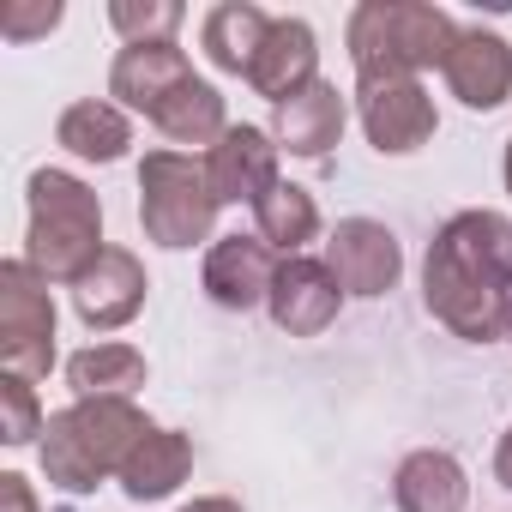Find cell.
Wrapping results in <instances>:
<instances>
[{
    "label": "cell",
    "instance_id": "6da1fadb",
    "mask_svg": "<svg viewBox=\"0 0 512 512\" xmlns=\"http://www.w3.org/2000/svg\"><path fill=\"white\" fill-rule=\"evenodd\" d=\"M422 302L464 344L512 338V217L458 211L428 241Z\"/></svg>",
    "mask_w": 512,
    "mask_h": 512
},
{
    "label": "cell",
    "instance_id": "7a4b0ae2",
    "mask_svg": "<svg viewBox=\"0 0 512 512\" xmlns=\"http://www.w3.org/2000/svg\"><path fill=\"white\" fill-rule=\"evenodd\" d=\"M151 434L145 410L133 398H79L49 416L43 428V470L67 494H91L103 476H121L133 446Z\"/></svg>",
    "mask_w": 512,
    "mask_h": 512
},
{
    "label": "cell",
    "instance_id": "3957f363",
    "mask_svg": "<svg viewBox=\"0 0 512 512\" xmlns=\"http://www.w3.org/2000/svg\"><path fill=\"white\" fill-rule=\"evenodd\" d=\"M103 260V205L97 193L67 169L31 175V235H25V266L49 284H79Z\"/></svg>",
    "mask_w": 512,
    "mask_h": 512
},
{
    "label": "cell",
    "instance_id": "277c9868",
    "mask_svg": "<svg viewBox=\"0 0 512 512\" xmlns=\"http://www.w3.org/2000/svg\"><path fill=\"white\" fill-rule=\"evenodd\" d=\"M458 43L452 13L422 7V0H368L350 13V61L362 85L380 79H416L422 67H446Z\"/></svg>",
    "mask_w": 512,
    "mask_h": 512
},
{
    "label": "cell",
    "instance_id": "5b68a950",
    "mask_svg": "<svg viewBox=\"0 0 512 512\" xmlns=\"http://www.w3.org/2000/svg\"><path fill=\"white\" fill-rule=\"evenodd\" d=\"M217 193H211V175L199 157H181V151H151L139 163V223L157 247H193L211 235V217H217Z\"/></svg>",
    "mask_w": 512,
    "mask_h": 512
},
{
    "label": "cell",
    "instance_id": "8992f818",
    "mask_svg": "<svg viewBox=\"0 0 512 512\" xmlns=\"http://www.w3.org/2000/svg\"><path fill=\"white\" fill-rule=\"evenodd\" d=\"M0 362L19 380H43L55 368V302L49 278H37L25 260L0 266Z\"/></svg>",
    "mask_w": 512,
    "mask_h": 512
},
{
    "label": "cell",
    "instance_id": "52a82bcc",
    "mask_svg": "<svg viewBox=\"0 0 512 512\" xmlns=\"http://www.w3.org/2000/svg\"><path fill=\"white\" fill-rule=\"evenodd\" d=\"M326 266L344 296H386L404 272V247L386 223L374 217H344L326 241Z\"/></svg>",
    "mask_w": 512,
    "mask_h": 512
},
{
    "label": "cell",
    "instance_id": "ba28073f",
    "mask_svg": "<svg viewBox=\"0 0 512 512\" xmlns=\"http://www.w3.org/2000/svg\"><path fill=\"white\" fill-rule=\"evenodd\" d=\"M362 133L380 157H410L434 139V97L416 79H380L362 85Z\"/></svg>",
    "mask_w": 512,
    "mask_h": 512
},
{
    "label": "cell",
    "instance_id": "9c48e42d",
    "mask_svg": "<svg viewBox=\"0 0 512 512\" xmlns=\"http://www.w3.org/2000/svg\"><path fill=\"white\" fill-rule=\"evenodd\" d=\"M278 253L260 241V235H223L211 253H205V296L229 314H247L272 302V284H278Z\"/></svg>",
    "mask_w": 512,
    "mask_h": 512
},
{
    "label": "cell",
    "instance_id": "30bf717a",
    "mask_svg": "<svg viewBox=\"0 0 512 512\" xmlns=\"http://www.w3.org/2000/svg\"><path fill=\"white\" fill-rule=\"evenodd\" d=\"M205 175H211V193L223 205H241V199L260 205L278 187V145H272V133H260V127H229L211 145Z\"/></svg>",
    "mask_w": 512,
    "mask_h": 512
},
{
    "label": "cell",
    "instance_id": "8fae6325",
    "mask_svg": "<svg viewBox=\"0 0 512 512\" xmlns=\"http://www.w3.org/2000/svg\"><path fill=\"white\" fill-rule=\"evenodd\" d=\"M338 302H344V290H338V278H332V266L326 260H284L278 266V284H272V320L290 332V338H320L332 320H338Z\"/></svg>",
    "mask_w": 512,
    "mask_h": 512
},
{
    "label": "cell",
    "instance_id": "7c38bea8",
    "mask_svg": "<svg viewBox=\"0 0 512 512\" xmlns=\"http://www.w3.org/2000/svg\"><path fill=\"white\" fill-rule=\"evenodd\" d=\"M145 266L133 260L127 247H103V260L73 284V308H79V320L91 326V332H115V326H127L139 308H145Z\"/></svg>",
    "mask_w": 512,
    "mask_h": 512
},
{
    "label": "cell",
    "instance_id": "4fadbf2b",
    "mask_svg": "<svg viewBox=\"0 0 512 512\" xmlns=\"http://www.w3.org/2000/svg\"><path fill=\"white\" fill-rule=\"evenodd\" d=\"M440 73H446V85L464 109H500L506 91H512V49H506V37L470 25V31H458Z\"/></svg>",
    "mask_w": 512,
    "mask_h": 512
},
{
    "label": "cell",
    "instance_id": "5bb4252c",
    "mask_svg": "<svg viewBox=\"0 0 512 512\" xmlns=\"http://www.w3.org/2000/svg\"><path fill=\"white\" fill-rule=\"evenodd\" d=\"M187 79H193V67L175 43H127L109 67V97H121L139 115H157Z\"/></svg>",
    "mask_w": 512,
    "mask_h": 512
},
{
    "label": "cell",
    "instance_id": "9a60e30c",
    "mask_svg": "<svg viewBox=\"0 0 512 512\" xmlns=\"http://www.w3.org/2000/svg\"><path fill=\"white\" fill-rule=\"evenodd\" d=\"M314 61H320V43H314L308 19H272L260 55H253V67H247V85L260 97H272V103H290L296 91H308L320 79Z\"/></svg>",
    "mask_w": 512,
    "mask_h": 512
},
{
    "label": "cell",
    "instance_id": "2e32d148",
    "mask_svg": "<svg viewBox=\"0 0 512 512\" xmlns=\"http://www.w3.org/2000/svg\"><path fill=\"white\" fill-rule=\"evenodd\" d=\"M338 139H344V97H338V85L314 79L308 91H296L290 103H278V145L290 157L320 163Z\"/></svg>",
    "mask_w": 512,
    "mask_h": 512
},
{
    "label": "cell",
    "instance_id": "e0dca14e",
    "mask_svg": "<svg viewBox=\"0 0 512 512\" xmlns=\"http://www.w3.org/2000/svg\"><path fill=\"white\" fill-rule=\"evenodd\" d=\"M392 500L398 512H464L470 500V482H464V464L440 446H422L398 464L392 476Z\"/></svg>",
    "mask_w": 512,
    "mask_h": 512
},
{
    "label": "cell",
    "instance_id": "ac0fdd59",
    "mask_svg": "<svg viewBox=\"0 0 512 512\" xmlns=\"http://www.w3.org/2000/svg\"><path fill=\"white\" fill-rule=\"evenodd\" d=\"M187 470H193V440L175 428H151L133 446V458L121 464V488H127V500H163L187 482Z\"/></svg>",
    "mask_w": 512,
    "mask_h": 512
},
{
    "label": "cell",
    "instance_id": "d6986e66",
    "mask_svg": "<svg viewBox=\"0 0 512 512\" xmlns=\"http://www.w3.org/2000/svg\"><path fill=\"white\" fill-rule=\"evenodd\" d=\"M266 31H272V19H266L260 7H247V0H229V7H211V13H205L199 43H205L211 67H223V73H247L253 55H260V43H266Z\"/></svg>",
    "mask_w": 512,
    "mask_h": 512
},
{
    "label": "cell",
    "instance_id": "ffe728a7",
    "mask_svg": "<svg viewBox=\"0 0 512 512\" xmlns=\"http://www.w3.org/2000/svg\"><path fill=\"white\" fill-rule=\"evenodd\" d=\"M253 223H260V241H266L272 253L296 260V253L320 235V205H314V193H308V187L278 181L260 205H253Z\"/></svg>",
    "mask_w": 512,
    "mask_h": 512
},
{
    "label": "cell",
    "instance_id": "44dd1931",
    "mask_svg": "<svg viewBox=\"0 0 512 512\" xmlns=\"http://www.w3.org/2000/svg\"><path fill=\"white\" fill-rule=\"evenodd\" d=\"M55 139L73 151V157H85V163H121L127 157V145H133V127H127V115L115 109V103H73L67 115H61V127H55Z\"/></svg>",
    "mask_w": 512,
    "mask_h": 512
},
{
    "label": "cell",
    "instance_id": "7402d4cb",
    "mask_svg": "<svg viewBox=\"0 0 512 512\" xmlns=\"http://www.w3.org/2000/svg\"><path fill=\"white\" fill-rule=\"evenodd\" d=\"M151 127H157L163 139H175V145H217V139L229 133V121H223V97H217L205 79H187V85L151 115Z\"/></svg>",
    "mask_w": 512,
    "mask_h": 512
},
{
    "label": "cell",
    "instance_id": "603a6c76",
    "mask_svg": "<svg viewBox=\"0 0 512 512\" xmlns=\"http://www.w3.org/2000/svg\"><path fill=\"white\" fill-rule=\"evenodd\" d=\"M67 386L79 398H127L133 386H145V356L133 344H91L67 362Z\"/></svg>",
    "mask_w": 512,
    "mask_h": 512
},
{
    "label": "cell",
    "instance_id": "cb8c5ba5",
    "mask_svg": "<svg viewBox=\"0 0 512 512\" xmlns=\"http://www.w3.org/2000/svg\"><path fill=\"white\" fill-rule=\"evenodd\" d=\"M109 25H115L127 43H175L181 7H175V0H115V7H109Z\"/></svg>",
    "mask_w": 512,
    "mask_h": 512
},
{
    "label": "cell",
    "instance_id": "d4e9b609",
    "mask_svg": "<svg viewBox=\"0 0 512 512\" xmlns=\"http://www.w3.org/2000/svg\"><path fill=\"white\" fill-rule=\"evenodd\" d=\"M43 428H49V422H43V410H37L31 380L7 374V380H0V440H7V446H31Z\"/></svg>",
    "mask_w": 512,
    "mask_h": 512
},
{
    "label": "cell",
    "instance_id": "484cf974",
    "mask_svg": "<svg viewBox=\"0 0 512 512\" xmlns=\"http://www.w3.org/2000/svg\"><path fill=\"white\" fill-rule=\"evenodd\" d=\"M55 25H61V0H13V7H0V37H13V43L49 37Z\"/></svg>",
    "mask_w": 512,
    "mask_h": 512
},
{
    "label": "cell",
    "instance_id": "4316f807",
    "mask_svg": "<svg viewBox=\"0 0 512 512\" xmlns=\"http://www.w3.org/2000/svg\"><path fill=\"white\" fill-rule=\"evenodd\" d=\"M0 512H37V494L25 476H0Z\"/></svg>",
    "mask_w": 512,
    "mask_h": 512
},
{
    "label": "cell",
    "instance_id": "83f0119b",
    "mask_svg": "<svg viewBox=\"0 0 512 512\" xmlns=\"http://www.w3.org/2000/svg\"><path fill=\"white\" fill-rule=\"evenodd\" d=\"M494 476H500V488H512V428L500 434V452H494Z\"/></svg>",
    "mask_w": 512,
    "mask_h": 512
},
{
    "label": "cell",
    "instance_id": "f1b7e54d",
    "mask_svg": "<svg viewBox=\"0 0 512 512\" xmlns=\"http://www.w3.org/2000/svg\"><path fill=\"white\" fill-rule=\"evenodd\" d=\"M181 512H241V506L223 500V494H205V500H193V506H181Z\"/></svg>",
    "mask_w": 512,
    "mask_h": 512
},
{
    "label": "cell",
    "instance_id": "f546056e",
    "mask_svg": "<svg viewBox=\"0 0 512 512\" xmlns=\"http://www.w3.org/2000/svg\"><path fill=\"white\" fill-rule=\"evenodd\" d=\"M506 187H512V139H506Z\"/></svg>",
    "mask_w": 512,
    "mask_h": 512
}]
</instances>
